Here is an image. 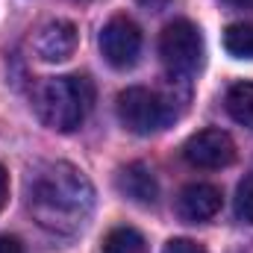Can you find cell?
I'll return each instance as SVG.
<instances>
[{"mask_svg": "<svg viewBox=\"0 0 253 253\" xmlns=\"http://www.w3.org/2000/svg\"><path fill=\"white\" fill-rule=\"evenodd\" d=\"M27 206L47 233L74 236L91 215L94 189L71 162H42L27 180Z\"/></svg>", "mask_w": 253, "mask_h": 253, "instance_id": "obj_1", "label": "cell"}, {"mask_svg": "<svg viewBox=\"0 0 253 253\" xmlns=\"http://www.w3.org/2000/svg\"><path fill=\"white\" fill-rule=\"evenodd\" d=\"M94 103V88L88 77H47L33 91V109L56 132H71L85 121Z\"/></svg>", "mask_w": 253, "mask_h": 253, "instance_id": "obj_2", "label": "cell"}, {"mask_svg": "<svg viewBox=\"0 0 253 253\" xmlns=\"http://www.w3.org/2000/svg\"><path fill=\"white\" fill-rule=\"evenodd\" d=\"M159 56L174 77H191L203 65V36H200V30L186 18L171 21L159 36Z\"/></svg>", "mask_w": 253, "mask_h": 253, "instance_id": "obj_3", "label": "cell"}, {"mask_svg": "<svg viewBox=\"0 0 253 253\" xmlns=\"http://www.w3.org/2000/svg\"><path fill=\"white\" fill-rule=\"evenodd\" d=\"M118 118L135 135H150L171 124L174 109L150 88H126L118 94Z\"/></svg>", "mask_w": 253, "mask_h": 253, "instance_id": "obj_4", "label": "cell"}, {"mask_svg": "<svg viewBox=\"0 0 253 253\" xmlns=\"http://www.w3.org/2000/svg\"><path fill=\"white\" fill-rule=\"evenodd\" d=\"M100 53L103 59L118 68L126 71L138 62V53H141V30L135 27V21H129L126 15H115L106 21V27L100 30Z\"/></svg>", "mask_w": 253, "mask_h": 253, "instance_id": "obj_5", "label": "cell"}, {"mask_svg": "<svg viewBox=\"0 0 253 253\" xmlns=\"http://www.w3.org/2000/svg\"><path fill=\"white\" fill-rule=\"evenodd\" d=\"M186 162L203 171H218L233 165L236 159V144L224 129H200L183 144Z\"/></svg>", "mask_w": 253, "mask_h": 253, "instance_id": "obj_6", "label": "cell"}, {"mask_svg": "<svg viewBox=\"0 0 253 253\" xmlns=\"http://www.w3.org/2000/svg\"><path fill=\"white\" fill-rule=\"evenodd\" d=\"M77 42H80L77 27H74L71 21L56 18V21L44 24V27L36 33V39H33V50H36V56L44 59V62H65V59L74 56Z\"/></svg>", "mask_w": 253, "mask_h": 253, "instance_id": "obj_7", "label": "cell"}, {"mask_svg": "<svg viewBox=\"0 0 253 253\" xmlns=\"http://www.w3.org/2000/svg\"><path fill=\"white\" fill-rule=\"evenodd\" d=\"M177 212L183 221H191V224L209 221L221 212V191L209 183H191L177 197Z\"/></svg>", "mask_w": 253, "mask_h": 253, "instance_id": "obj_8", "label": "cell"}, {"mask_svg": "<svg viewBox=\"0 0 253 253\" xmlns=\"http://www.w3.org/2000/svg\"><path fill=\"white\" fill-rule=\"evenodd\" d=\"M118 191H121L124 197H129V200L147 206V203H156V197H159V183H156L153 171H150L144 162H132V165H126V168L118 171Z\"/></svg>", "mask_w": 253, "mask_h": 253, "instance_id": "obj_9", "label": "cell"}, {"mask_svg": "<svg viewBox=\"0 0 253 253\" xmlns=\"http://www.w3.org/2000/svg\"><path fill=\"white\" fill-rule=\"evenodd\" d=\"M227 112L236 124L253 129V83H236L227 91Z\"/></svg>", "mask_w": 253, "mask_h": 253, "instance_id": "obj_10", "label": "cell"}, {"mask_svg": "<svg viewBox=\"0 0 253 253\" xmlns=\"http://www.w3.org/2000/svg\"><path fill=\"white\" fill-rule=\"evenodd\" d=\"M103 253H147V242L135 227H115L103 239Z\"/></svg>", "mask_w": 253, "mask_h": 253, "instance_id": "obj_11", "label": "cell"}, {"mask_svg": "<svg viewBox=\"0 0 253 253\" xmlns=\"http://www.w3.org/2000/svg\"><path fill=\"white\" fill-rule=\"evenodd\" d=\"M224 47L236 59H253V24H230L224 30Z\"/></svg>", "mask_w": 253, "mask_h": 253, "instance_id": "obj_12", "label": "cell"}, {"mask_svg": "<svg viewBox=\"0 0 253 253\" xmlns=\"http://www.w3.org/2000/svg\"><path fill=\"white\" fill-rule=\"evenodd\" d=\"M236 218L245 224H253V171L245 174V180L236 189Z\"/></svg>", "mask_w": 253, "mask_h": 253, "instance_id": "obj_13", "label": "cell"}, {"mask_svg": "<svg viewBox=\"0 0 253 253\" xmlns=\"http://www.w3.org/2000/svg\"><path fill=\"white\" fill-rule=\"evenodd\" d=\"M162 253H206V251L197 242H191V239H171Z\"/></svg>", "mask_w": 253, "mask_h": 253, "instance_id": "obj_14", "label": "cell"}, {"mask_svg": "<svg viewBox=\"0 0 253 253\" xmlns=\"http://www.w3.org/2000/svg\"><path fill=\"white\" fill-rule=\"evenodd\" d=\"M0 253H27V251H24L21 239H15V236H0Z\"/></svg>", "mask_w": 253, "mask_h": 253, "instance_id": "obj_15", "label": "cell"}, {"mask_svg": "<svg viewBox=\"0 0 253 253\" xmlns=\"http://www.w3.org/2000/svg\"><path fill=\"white\" fill-rule=\"evenodd\" d=\"M6 197H9V180H6V171L0 165V209L6 206Z\"/></svg>", "mask_w": 253, "mask_h": 253, "instance_id": "obj_16", "label": "cell"}, {"mask_svg": "<svg viewBox=\"0 0 253 253\" xmlns=\"http://www.w3.org/2000/svg\"><path fill=\"white\" fill-rule=\"evenodd\" d=\"M224 3L233 9H253V0H224Z\"/></svg>", "mask_w": 253, "mask_h": 253, "instance_id": "obj_17", "label": "cell"}]
</instances>
